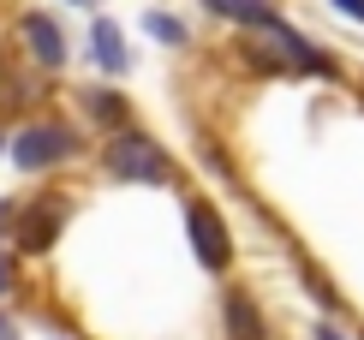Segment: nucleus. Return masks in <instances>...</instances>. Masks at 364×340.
Returning <instances> with one entry per match:
<instances>
[{
  "label": "nucleus",
  "instance_id": "nucleus-6",
  "mask_svg": "<svg viewBox=\"0 0 364 340\" xmlns=\"http://www.w3.org/2000/svg\"><path fill=\"white\" fill-rule=\"evenodd\" d=\"M221 317H227V340H269V322H263V311H257L251 292H227Z\"/></svg>",
  "mask_w": 364,
  "mask_h": 340
},
{
  "label": "nucleus",
  "instance_id": "nucleus-2",
  "mask_svg": "<svg viewBox=\"0 0 364 340\" xmlns=\"http://www.w3.org/2000/svg\"><path fill=\"white\" fill-rule=\"evenodd\" d=\"M186 233H191V251L197 262H203L209 275H221L227 262H233V239H227V221H221V209L215 203H186Z\"/></svg>",
  "mask_w": 364,
  "mask_h": 340
},
{
  "label": "nucleus",
  "instance_id": "nucleus-13",
  "mask_svg": "<svg viewBox=\"0 0 364 340\" xmlns=\"http://www.w3.org/2000/svg\"><path fill=\"white\" fill-rule=\"evenodd\" d=\"M316 340H346V334L335 329V322H323V329H316Z\"/></svg>",
  "mask_w": 364,
  "mask_h": 340
},
{
  "label": "nucleus",
  "instance_id": "nucleus-5",
  "mask_svg": "<svg viewBox=\"0 0 364 340\" xmlns=\"http://www.w3.org/2000/svg\"><path fill=\"white\" fill-rule=\"evenodd\" d=\"M24 42H30V54H36L42 72L66 66V36H60V24L48 18V12H24Z\"/></svg>",
  "mask_w": 364,
  "mask_h": 340
},
{
  "label": "nucleus",
  "instance_id": "nucleus-14",
  "mask_svg": "<svg viewBox=\"0 0 364 340\" xmlns=\"http://www.w3.org/2000/svg\"><path fill=\"white\" fill-rule=\"evenodd\" d=\"M0 209H6V203H0ZM0 292H6V269H0Z\"/></svg>",
  "mask_w": 364,
  "mask_h": 340
},
{
  "label": "nucleus",
  "instance_id": "nucleus-12",
  "mask_svg": "<svg viewBox=\"0 0 364 340\" xmlns=\"http://www.w3.org/2000/svg\"><path fill=\"white\" fill-rule=\"evenodd\" d=\"M335 6L346 12V18H358V24H364V0H335Z\"/></svg>",
  "mask_w": 364,
  "mask_h": 340
},
{
  "label": "nucleus",
  "instance_id": "nucleus-9",
  "mask_svg": "<svg viewBox=\"0 0 364 340\" xmlns=\"http://www.w3.org/2000/svg\"><path fill=\"white\" fill-rule=\"evenodd\" d=\"M203 12H215L227 24H245V30H269L275 24V6L269 0H203Z\"/></svg>",
  "mask_w": 364,
  "mask_h": 340
},
{
  "label": "nucleus",
  "instance_id": "nucleus-15",
  "mask_svg": "<svg viewBox=\"0 0 364 340\" xmlns=\"http://www.w3.org/2000/svg\"><path fill=\"white\" fill-rule=\"evenodd\" d=\"M78 6H84V0H78Z\"/></svg>",
  "mask_w": 364,
  "mask_h": 340
},
{
  "label": "nucleus",
  "instance_id": "nucleus-11",
  "mask_svg": "<svg viewBox=\"0 0 364 340\" xmlns=\"http://www.w3.org/2000/svg\"><path fill=\"white\" fill-rule=\"evenodd\" d=\"M144 30H149L156 42H168V48H186V24H179L173 12H149V18H144Z\"/></svg>",
  "mask_w": 364,
  "mask_h": 340
},
{
  "label": "nucleus",
  "instance_id": "nucleus-8",
  "mask_svg": "<svg viewBox=\"0 0 364 340\" xmlns=\"http://www.w3.org/2000/svg\"><path fill=\"white\" fill-rule=\"evenodd\" d=\"M90 48H96V66L108 72V78H119V72L132 66V60H126V36H119L114 18H96V24H90Z\"/></svg>",
  "mask_w": 364,
  "mask_h": 340
},
{
  "label": "nucleus",
  "instance_id": "nucleus-4",
  "mask_svg": "<svg viewBox=\"0 0 364 340\" xmlns=\"http://www.w3.org/2000/svg\"><path fill=\"white\" fill-rule=\"evenodd\" d=\"M263 36H269V54L257 60V66H269V60H287V66H293V72H335V66H328V54H323V48H311L305 36H293V30H287L281 18L269 24Z\"/></svg>",
  "mask_w": 364,
  "mask_h": 340
},
{
  "label": "nucleus",
  "instance_id": "nucleus-10",
  "mask_svg": "<svg viewBox=\"0 0 364 340\" xmlns=\"http://www.w3.org/2000/svg\"><path fill=\"white\" fill-rule=\"evenodd\" d=\"M84 107H90V119H102V126H126V102H119L114 90H84Z\"/></svg>",
  "mask_w": 364,
  "mask_h": 340
},
{
  "label": "nucleus",
  "instance_id": "nucleus-1",
  "mask_svg": "<svg viewBox=\"0 0 364 340\" xmlns=\"http://www.w3.org/2000/svg\"><path fill=\"white\" fill-rule=\"evenodd\" d=\"M108 174L114 179H132V185H168L173 167H168V149L144 132H114L108 144Z\"/></svg>",
  "mask_w": 364,
  "mask_h": 340
},
{
  "label": "nucleus",
  "instance_id": "nucleus-3",
  "mask_svg": "<svg viewBox=\"0 0 364 340\" xmlns=\"http://www.w3.org/2000/svg\"><path fill=\"white\" fill-rule=\"evenodd\" d=\"M66 156H78V132H66V126H24L18 137H12V161L30 167V174L60 167Z\"/></svg>",
  "mask_w": 364,
  "mask_h": 340
},
{
  "label": "nucleus",
  "instance_id": "nucleus-7",
  "mask_svg": "<svg viewBox=\"0 0 364 340\" xmlns=\"http://www.w3.org/2000/svg\"><path fill=\"white\" fill-rule=\"evenodd\" d=\"M60 215H66V203H30L24 215H18V245L24 251H48V239L60 233Z\"/></svg>",
  "mask_w": 364,
  "mask_h": 340
}]
</instances>
